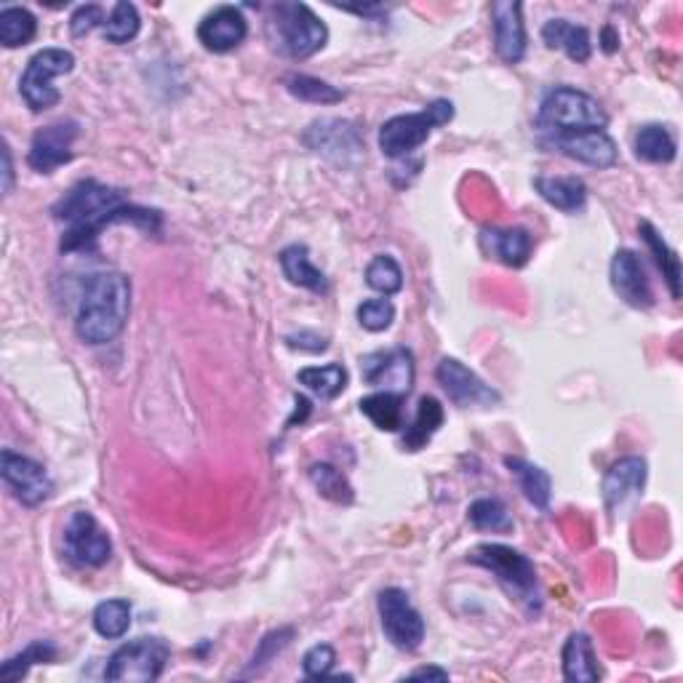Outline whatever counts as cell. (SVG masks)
Masks as SVG:
<instances>
[{
  "label": "cell",
  "mask_w": 683,
  "mask_h": 683,
  "mask_svg": "<svg viewBox=\"0 0 683 683\" xmlns=\"http://www.w3.org/2000/svg\"><path fill=\"white\" fill-rule=\"evenodd\" d=\"M53 217L64 224V235L59 248L62 252H81L92 248L99 233L112 222H136L147 230L160 224L158 211L139 209L129 204L126 195L97 180H83L64 193V198L53 206Z\"/></svg>",
  "instance_id": "6da1fadb"
},
{
  "label": "cell",
  "mask_w": 683,
  "mask_h": 683,
  "mask_svg": "<svg viewBox=\"0 0 683 683\" xmlns=\"http://www.w3.org/2000/svg\"><path fill=\"white\" fill-rule=\"evenodd\" d=\"M132 313V281L123 272H97L81 294L75 331L83 342H112L126 326Z\"/></svg>",
  "instance_id": "7a4b0ae2"
},
{
  "label": "cell",
  "mask_w": 683,
  "mask_h": 683,
  "mask_svg": "<svg viewBox=\"0 0 683 683\" xmlns=\"http://www.w3.org/2000/svg\"><path fill=\"white\" fill-rule=\"evenodd\" d=\"M539 121L556 134L574 132H603L609 115L598 105L596 97L580 92V88H552L539 107Z\"/></svg>",
  "instance_id": "3957f363"
},
{
  "label": "cell",
  "mask_w": 683,
  "mask_h": 683,
  "mask_svg": "<svg viewBox=\"0 0 683 683\" xmlns=\"http://www.w3.org/2000/svg\"><path fill=\"white\" fill-rule=\"evenodd\" d=\"M454 118V105L449 99H436L422 112H408V115H395L390 121L382 123L379 129V150L388 158H403L408 153L417 150L419 145H425L427 136L432 134V129L447 126Z\"/></svg>",
  "instance_id": "277c9868"
},
{
  "label": "cell",
  "mask_w": 683,
  "mask_h": 683,
  "mask_svg": "<svg viewBox=\"0 0 683 683\" xmlns=\"http://www.w3.org/2000/svg\"><path fill=\"white\" fill-rule=\"evenodd\" d=\"M276 46L291 59H307L318 53L329 40V29L305 3L272 5Z\"/></svg>",
  "instance_id": "5b68a950"
},
{
  "label": "cell",
  "mask_w": 683,
  "mask_h": 683,
  "mask_svg": "<svg viewBox=\"0 0 683 683\" xmlns=\"http://www.w3.org/2000/svg\"><path fill=\"white\" fill-rule=\"evenodd\" d=\"M475 566H484L502 582L504 590L524 601L528 609H539L537 569L524 552L508 548V545H480L471 552Z\"/></svg>",
  "instance_id": "8992f818"
},
{
  "label": "cell",
  "mask_w": 683,
  "mask_h": 683,
  "mask_svg": "<svg viewBox=\"0 0 683 683\" xmlns=\"http://www.w3.org/2000/svg\"><path fill=\"white\" fill-rule=\"evenodd\" d=\"M169 655L171 649L163 638H136L110 657L105 679L115 683L158 681L166 662H169Z\"/></svg>",
  "instance_id": "52a82bcc"
},
{
  "label": "cell",
  "mask_w": 683,
  "mask_h": 683,
  "mask_svg": "<svg viewBox=\"0 0 683 683\" xmlns=\"http://www.w3.org/2000/svg\"><path fill=\"white\" fill-rule=\"evenodd\" d=\"M73 68L75 57L68 49H44L35 53L27 62V70L20 83V92L29 105V110L40 112L57 105L62 99V94L53 88V78L73 73Z\"/></svg>",
  "instance_id": "ba28073f"
},
{
  "label": "cell",
  "mask_w": 683,
  "mask_h": 683,
  "mask_svg": "<svg viewBox=\"0 0 683 683\" xmlns=\"http://www.w3.org/2000/svg\"><path fill=\"white\" fill-rule=\"evenodd\" d=\"M377 609L382 631L395 649H419L422 641H425V620L401 587H388V590L379 593Z\"/></svg>",
  "instance_id": "9c48e42d"
},
{
  "label": "cell",
  "mask_w": 683,
  "mask_h": 683,
  "mask_svg": "<svg viewBox=\"0 0 683 683\" xmlns=\"http://www.w3.org/2000/svg\"><path fill=\"white\" fill-rule=\"evenodd\" d=\"M0 473H3V480L11 489V495L25 504V508H38V504H44L53 495V480L46 473V467L29 460V456L16 454V451H3V456H0Z\"/></svg>",
  "instance_id": "30bf717a"
},
{
  "label": "cell",
  "mask_w": 683,
  "mask_h": 683,
  "mask_svg": "<svg viewBox=\"0 0 683 683\" xmlns=\"http://www.w3.org/2000/svg\"><path fill=\"white\" fill-rule=\"evenodd\" d=\"M64 552L78 566L99 569L110 561L112 542L92 513L78 510L64 528Z\"/></svg>",
  "instance_id": "8fae6325"
},
{
  "label": "cell",
  "mask_w": 683,
  "mask_h": 683,
  "mask_svg": "<svg viewBox=\"0 0 683 683\" xmlns=\"http://www.w3.org/2000/svg\"><path fill=\"white\" fill-rule=\"evenodd\" d=\"M305 142L318 153V156L334 160L340 166L355 163L364 156V145L361 136L355 132L353 123L337 121V118H326V121H316L307 129Z\"/></svg>",
  "instance_id": "7c38bea8"
},
{
  "label": "cell",
  "mask_w": 683,
  "mask_h": 683,
  "mask_svg": "<svg viewBox=\"0 0 683 683\" xmlns=\"http://www.w3.org/2000/svg\"><path fill=\"white\" fill-rule=\"evenodd\" d=\"M75 139H78V123L73 121H59L40 129L33 136V145H29L27 153L29 169H35L38 174H53L59 166H64L73 158Z\"/></svg>",
  "instance_id": "4fadbf2b"
},
{
  "label": "cell",
  "mask_w": 683,
  "mask_h": 683,
  "mask_svg": "<svg viewBox=\"0 0 683 683\" xmlns=\"http://www.w3.org/2000/svg\"><path fill=\"white\" fill-rule=\"evenodd\" d=\"M364 379L368 385L385 388V393L408 395L414 385V355L406 347L388 350V353H371L361 361Z\"/></svg>",
  "instance_id": "5bb4252c"
},
{
  "label": "cell",
  "mask_w": 683,
  "mask_h": 683,
  "mask_svg": "<svg viewBox=\"0 0 683 683\" xmlns=\"http://www.w3.org/2000/svg\"><path fill=\"white\" fill-rule=\"evenodd\" d=\"M436 377L456 406H491V403H500L497 390H491L478 374L471 371L456 358H443L436 368Z\"/></svg>",
  "instance_id": "9a60e30c"
},
{
  "label": "cell",
  "mask_w": 683,
  "mask_h": 683,
  "mask_svg": "<svg viewBox=\"0 0 683 683\" xmlns=\"http://www.w3.org/2000/svg\"><path fill=\"white\" fill-rule=\"evenodd\" d=\"M246 16L235 5H219L211 14H206L204 22L198 25V40L204 44L206 51L214 53H228L237 49L246 40Z\"/></svg>",
  "instance_id": "2e32d148"
},
{
  "label": "cell",
  "mask_w": 683,
  "mask_h": 683,
  "mask_svg": "<svg viewBox=\"0 0 683 683\" xmlns=\"http://www.w3.org/2000/svg\"><path fill=\"white\" fill-rule=\"evenodd\" d=\"M524 5L513 0H497L491 3V20H495V49L508 64H519L526 53V27Z\"/></svg>",
  "instance_id": "e0dca14e"
},
{
  "label": "cell",
  "mask_w": 683,
  "mask_h": 683,
  "mask_svg": "<svg viewBox=\"0 0 683 683\" xmlns=\"http://www.w3.org/2000/svg\"><path fill=\"white\" fill-rule=\"evenodd\" d=\"M646 486V462L641 456H625L614 462L603 475V502L611 515L625 508L627 502L641 497Z\"/></svg>",
  "instance_id": "ac0fdd59"
},
{
  "label": "cell",
  "mask_w": 683,
  "mask_h": 683,
  "mask_svg": "<svg viewBox=\"0 0 683 683\" xmlns=\"http://www.w3.org/2000/svg\"><path fill=\"white\" fill-rule=\"evenodd\" d=\"M611 286L631 307H644L646 310V307L655 305V294H651L644 265L631 248H622L611 259Z\"/></svg>",
  "instance_id": "d6986e66"
},
{
  "label": "cell",
  "mask_w": 683,
  "mask_h": 683,
  "mask_svg": "<svg viewBox=\"0 0 683 683\" xmlns=\"http://www.w3.org/2000/svg\"><path fill=\"white\" fill-rule=\"evenodd\" d=\"M552 147L563 156L580 160V163L596 166V169H609L617 163V145L606 132H574L556 134Z\"/></svg>",
  "instance_id": "ffe728a7"
},
{
  "label": "cell",
  "mask_w": 683,
  "mask_h": 683,
  "mask_svg": "<svg viewBox=\"0 0 683 683\" xmlns=\"http://www.w3.org/2000/svg\"><path fill=\"white\" fill-rule=\"evenodd\" d=\"M561 659H563V679L566 681L590 683V681L601 679L596 649H593V641L587 633L569 635Z\"/></svg>",
  "instance_id": "44dd1931"
},
{
  "label": "cell",
  "mask_w": 683,
  "mask_h": 683,
  "mask_svg": "<svg viewBox=\"0 0 683 683\" xmlns=\"http://www.w3.org/2000/svg\"><path fill=\"white\" fill-rule=\"evenodd\" d=\"M480 241H484L486 252L495 254L508 267H524L532 257V235L521 228L484 230Z\"/></svg>",
  "instance_id": "7402d4cb"
},
{
  "label": "cell",
  "mask_w": 683,
  "mask_h": 683,
  "mask_svg": "<svg viewBox=\"0 0 683 683\" xmlns=\"http://www.w3.org/2000/svg\"><path fill=\"white\" fill-rule=\"evenodd\" d=\"M534 187L550 206L566 214L580 211L587 200V187L580 176H537Z\"/></svg>",
  "instance_id": "603a6c76"
},
{
  "label": "cell",
  "mask_w": 683,
  "mask_h": 683,
  "mask_svg": "<svg viewBox=\"0 0 683 683\" xmlns=\"http://www.w3.org/2000/svg\"><path fill=\"white\" fill-rule=\"evenodd\" d=\"M542 40L550 49L566 51V57L574 59V62H587L593 53L590 33L585 27L572 25L569 20H550L542 27Z\"/></svg>",
  "instance_id": "cb8c5ba5"
},
{
  "label": "cell",
  "mask_w": 683,
  "mask_h": 683,
  "mask_svg": "<svg viewBox=\"0 0 683 683\" xmlns=\"http://www.w3.org/2000/svg\"><path fill=\"white\" fill-rule=\"evenodd\" d=\"M281 270H283V276L294 283V286L310 289V291H316V294H326V291H329V281H326L324 272L310 263V252H307V246L294 243V246L283 248Z\"/></svg>",
  "instance_id": "d4e9b609"
},
{
  "label": "cell",
  "mask_w": 683,
  "mask_h": 683,
  "mask_svg": "<svg viewBox=\"0 0 683 683\" xmlns=\"http://www.w3.org/2000/svg\"><path fill=\"white\" fill-rule=\"evenodd\" d=\"M504 465L510 467V473L519 478L521 489H524L526 500L539 510L550 508V497H552V480L548 471H542L539 465H532V462L521 460V456H508Z\"/></svg>",
  "instance_id": "484cf974"
},
{
  "label": "cell",
  "mask_w": 683,
  "mask_h": 683,
  "mask_svg": "<svg viewBox=\"0 0 683 683\" xmlns=\"http://www.w3.org/2000/svg\"><path fill=\"white\" fill-rule=\"evenodd\" d=\"M441 425H443L441 401H438V398H432V395H425L419 401L417 417H414L412 425H408L406 432H403V449L419 451L422 447H427V443H430V438L436 436L438 430H441Z\"/></svg>",
  "instance_id": "4316f807"
},
{
  "label": "cell",
  "mask_w": 683,
  "mask_h": 683,
  "mask_svg": "<svg viewBox=\"0 0 683 683\" xmlns=\"http://www.w3.org/2000/svg\"><path fill=\"white\" fill-rule=\"evenodd\" d=\"M300 385H305L313 395L331 401L347 388V371L342 364H326V366H307L296 374Z\"/></svg>",
  "instance_id": "83f0119b"
},
{
  "label": "cell",
  "mask_w": 683,
  "mask_h": 683,
  "mask_svg": "<svg viewBox=\"0 0 683 683\" xmlns=\"http://www.w3.org/2000/svg\"><path fill=\"white\" fill-rule=\"evenodd\" d=\"M635 156L649 163H670L675 158V136L668 126L649 123L635 134Z\"/></svg>",
  "instance_id": "f1b7e54d"
},
{
  "label": "cell",
  "mask_w": 683,
  "mask_h": 683,
  "mask_svg": "<svg viewBox=\"0 0 683 683\" xmlns=\"http://www.w3.org/2000/svg\"><path fill=\"white\" fill-rule=\"evenodd\" d=\"M361 414L377 425V430L395 432L403 427V395L398 393H374L358 403Z\"/></svg>",
  "instance_id": "f546056e"
},
{
  "label": "cell",
  "mask_w": 683,
  "mask_h": 683,
  "mask_svg": "<svg viewBox=\"0 0 683 683\" xmlns=\"http://www.w3.org/2000/svg\"><path fill=\"white\" fill-rule=\"evenodd\" d=\"M38 33V22L22 5H5L0 11V44L5 49H20V46H27L29 40Z\"/></svg>",
  "instance_id": "4dcf8cb0"
},
{
  "label": "cell",
  "mask_w": 683,
  "mask_h": 683,
  "mask_svg": "<svg viewBox=\"0 0 683 683\" xmlns=\"http://www.w3.org/2000/svg\"><path fill=\"white\" fill-rule=\"evenodd\" d=\"M129 627H132V603L126 598H110V601H102L94 609V631L102 638H123Z\"/></svg>",
  "instance_id": "1f68e13d"
},
{
  "label": "cell",
  "mask_w": 683,
  "mask_h": 683,
  "mask_svg": "<svg viewBox=\"0 0 683 683\" xmlns=\"http://www.w3.org/2000/svg\"><path fill=\"white\" fill-rule=\"evenodd\" d=\"M641 235H644L646 246L655 252L659 270H662L664 281H668V286H670V294H673V300H679L681 296V263H679V257H675L673 248H670L668 243L662 241V235H659L649 222H641Z\"/></svg>",
  "instance_id": "d6a6232c"
},
{
  "label": "cell",
  "mask_w": 683,
  "mask_h": 683,
  "mask_svg": "<svg viewBox=\"0 0 683 683\" xmlns=\"http://www.w3.org/2000/svg\"><path fill=\"white\" fill-rule=\"evenodd\" d=\"M310 484L316 486L318 495L337 504H350L353 502V486L344 478L342 471H337L329 462H316L310 467Z\"/></svg>",
  "instance_id": "836d02e7"
},
{
  "label": "cell",
  "mask_w": 683,
  "mask_h": 683,
  "mask_svg": "<svg viewBox=\"0 0 683 683\" xmlns=\"http://www.w3.org/2000/svg\"><path fill=\"white\" fill-rule=\"evenodd\" d=\"M139 11H136L134 3H126V0H121V3L112 5L110 16H107V22L102 25V35L107 44H129V40L136 38V33H139Z\"/></svg>",
  "instance_id": "e575fe53"
},
{
  "label": "cell",
  "mask_w": 683,
  "mask_h": 683,
  "mask_svg": "<svg viewBox=\"0 0 683 683\" xmlns=\"http://www.w3.org/2000/svg\"><path fill=\"white\" fill-rule=\"evenodd\" d=\"M286 88L291 97L302 99V102H313V105H337L342 102L344 94L340 88L329 86L326 81L313 78V75H289Z\"/></svg>",
  "instance_id": "d590c367"
},
{
  "label": "cell",
  "mask_w": 683,
  "mask_h": 683,
  "mask_svg": "<svg viewBox=\"0 0 683 683\" xmlns=\"http://www.w3.org/2000/svg\"><path fill=\"white\" fill-rule=\"evenodd\" d=\"M57 659V646H51L49 641H35V644H29L22 655L11 657L9 662L0 668V681H20L25 679L27 670L33 668V664L38 662H53Z\"/></svg>",
  "instance_id": "8d00e7d4"
},
{
  "label": "cell",
  "mask_w": 683,
  "mask_h": 683,
  "mask_svg": "<svg viewBox=\"0 0 683 683\" xmlns=\"http://www.w3.org/2000/svg\"><path fill=\"white\" fill-rule=\"evenodd\" d=\"M366 283L379 294L390 296L403 289V270L390 254H379L366 267Z\"/></svg>",
  "instance_id": "74e56055"
},
{
  "label": "cell",
  "mask_w": 683,
  "mask_h": 683,
  "mask_svg": "<svg viewBox=\"0 0 683 683\" xmlns=\"http://www.w3.org/2000/svg\"><path fill=\"white\" fill-rule=\"evenodd\" d=\"M471 521L480 532H513V519L500 500H478L471 504Z\"/></svg>",
  "instance_id": "f35d334b"
},
{
  "label": "cell",
  "mask_w": 683,
  "mask_h": 683,
  "mask_svg": "<svg viewBox=\"0 0 683 683\" xmlns=\"http://www.w3.org/2000/svg\"><path fill=\"white\" fill-rule=\"evenodd\" d=\"M395 320V305L390 300H366L364 305L358 307V324L364 326L366 331H385L390 329Z\"/></svg>",
  "instance_id": "ab89813d"
},
{
  "label": "cell",
  "mask_w": 683,
  "mask_h": 683,
  "mask_svg": "<svg viewBox=\"0 0 683 683\" xmlns=\"http://www.w3.org/2000/svg\"><path fill=\"white\" fill-rule=\"evenodd\" d=\"M337 655L329 644H318L307 651L305 659H302V670H305L307 679L313 681H324L331 675V668H334Z\"/></svg>",
  "instance_id": "60d3db41"
},
{
  "label": "cell",
  "mask_w": 683,
  "mask_h": 683,
  "mask_svg": "<svg viewBox=\"0 0 683 683\" xmlns=\"http://www.w3.org/2000/svg\"><path fill=\"white\" fill-rule=\"evenodd\" d=\"M105 22H107L105 11L99 9V5L88 3V5H81V9L70 16V29H73L75 38H81V35L92 33L94 27H102Z\"/></svg>",
  "instance_id": "b9f144b4"
},
{
  "label": "cell",
  "mask_w": 683,
  "mask_h": 683,
  "mask_svg": "<svg viewBox=\"0 0 683 683\" xmlns=\"http://www.w3.org/2000/svg\"><path fill=\"white\" fill-rule=\"evenodd\" d=\"M291 638H294V631H291V627H283V631H276V633L267 635L263 644H259V651H257V655H254V659H252L254 668H257V664H267V662H270V659L276 657L278 651L286 649Z\"/></svg>",
  "instance_id": "7bdbcfd3"
},
{
  "label": "cell",
  "mask_w": 683,
  "mask_h": 683,
  "mask_svg": "<svg viewBox=\"0 0 683 683\" xmlns=\"http://www.w3.org/2000/svg\"><path fill=\"white\" fill-rule=\"evenodd\" d=\"M11 184H14V166H11L9 145H3V193H9Z\"/></svg>",
  "instance_id": "ee69618b"
},
{
  "label": "cell",
  "mask_w": 683,
  "mask_h": 683,
  "mask_svg": "<svg viewBox=\"0 0 683 683\" xmlns=\"http://www.w3.org/2000/svg\"><path fill=\"white\" fill-rule=\"evenodd\" d=\"M408 679H436V681H449V673H447V670H441V668H419V670H414V673L408 675Z\"/></svg>",
  "instance_id": "f6af8a7d"
},
{
  "label": "cell",
  "mask_w": 683,
  "mask_h": 683,
  "mask_svg": "<svg viewBox=\"0 0 683 683\" xmlns=\"http://www.w3.org/2000/svg\"><path fill=\"white\" fill-rule=\"evenodd\" d=\"M603 38H606L603 49L611 53V51H614V49H617V40H614V29H611V27H606V29H603Z\"/></svg>",
  "instance_id": "bcb514c9"
}]
</instances>
